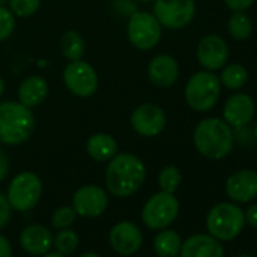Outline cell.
<instances>
[{"instance_id": "cell-1", "label": "cell", "mask_w": 257, "mask_h": 257, "mask_svg": "<svg viewBox=\"0 0 257 257\" xmlns=\"http://www.w3.org/2000/svg\"><path fill=\"white\" fill-rule=\"evenodd\" d=\"M147 170L144 162L131 153H116L107 164L104 182L107 191L115 197H131L146 182Z\"/></svg>"}, {"instance_id": "cell-2", "label": "cell", "mask_w": 257, "mask_h": 257, "mask_svg": "<svg viewBox=\"0 0 257 257\" xmlns=\"http://www.w3.org/2000/svg\"><path fill=\"white\" fill-rule=\"evenodd\" d=\"M234 144L231 127L221 118H204L194 131V146L206 159L219 161L225 158Z\"/></svg>"}, {"instance_id": "cell-3", "label": "cell", "mask_w": 257, "mask_h": 257, "mask_svg": "<svg viewBox=\"0 0 257 257\" xmlns=\"http://www.w3.org/2000/svg\"><path fill=\"white\" fill-rule=\"evenodd\" d=\"M34 128L35 116L31 107L11 100L0 103V144H23L31 138Z\"/></svg>"}, {"instance_id": "cell-4", "label": "cell", "mask_w": 257, "mask_h": 257, "mask_svg": "<svg viewBox=\"0 0 257 257\" xmlns=\"http://www.w3.org/2000/svg\"><path fill=\"white\" fill-rule=\"evenodd\" d=\"M245 225V213L234 203H219L213 206L206 219L210 236L218 240H233Z\"/></svg>"}, {"instance_id": "cell-5", "label": "cell", "mask_w": 257, "mask_h": 257, "mask_svg": "<svg viewBox=\"0 0 257 257\" xmlns=\"http://www.w3.org/2000/svg\"><path fill=\"white\" fill-rule=\"evenodd\" d=\"M221 82L212 71H198L192 74L185 88V98L188 106L195 112L210 110L219 98Z\"/></svg>"}, {"instance_id": "cell-6", "label": "cell", "mask_w": 257, "mask_h": 257, "mask_svg": "<svg viewBox=\"0 0 257 257\" xmlns=\"http://www.w3.org/2000/svg\"><path fill=\"white\" fill-rule=\"evenodd\" d=\"M41 179L32 171H22L11 180L7 198L14 210L28 212L37 206L41 198Z\"/></svg>"}, {"instance_id": "cell-7", "label": "cell", "mask_w": 257, "mask_h": 257, "mask_svg": "<svg viewBox=\"0 0 257 257\" xmlns=\"http://www.w3.org/2000/svg\"><path fill=\"white\" fill-rule=\"evenodd\" d=\"M162 37V26L153 14L140 11L131 16L127 23V38L138 50L155 49Z\"/></svg>"}, {"instance_id": "cell-8", "label": "cell", "mask_w": 257, "mask_h": 257, "mask_svg": "<svg viewBox=\"0 0 257 257\" xmlns=\"http://www.w3.org/2000/svg\"><path fill=\"white\" fill-rule=\"evenodd\" d=\"M179 215V201L170 192H158L143 207V222L153 230L167 228Z\"/></svg>"}, {"instance_id": "cell-9", "label": "cell", "mask_w": 257, "mask_h": 257, "mask_svg": "<svg viewBox=\"0 0 257 257\" xmlns=\"http://www.w3.org/2000/svg\"><path fill=\"white\" fill-rule=\"evenodd\" d=\"M64 83L67 89L76 97H91L98 88V76L94 67L82 59L70 61L62 73Z\"/></svg>"}, {"instance_id": "cell-10", "label": "cell", "mask_w": 257, "mask_h": 257, "mask_svg": "<svg viewBox=\"0 0 257 257\" xmlns=\"http://www.w3.org/2000/svg\"><path fill=\"white\" fill-rule=\"evenodd\" d=\"M153 16L164 28L182 29L192 22L195 16V2L194 0H155Z\"/></svg>"}, {"instance_id": "cell-11", "label": "cell", "mask_w": 257, "mask_h": 257, "mask_svg": "<svg viewBox=\"0 0 257 257\" xmlns=\"http://www.w3.org/2000/svg\"><path fill=\"white\" fill-rule=\"evenodd\" d=\"M167 125V115L162 107L153 103H144L131 113V127L144 138H155Z\"/></svg>"}, {"instance_id": "cell-12", "label": "cell", "mask_w": 257, "mask_h": 257, "mask_svg": "<svg viewBox=\"0 0 257 257\" xmlns=\"http://www.w3.org/2000/svg\"><path fill=\"white\" fill-rule=\"evenodd\" d=\"M107 194L97 185H85L73 195V209L85 218L100 216L107 207Z\"/></svg>"}, {"instance_id": "cell-13", "label": "cell", "mask_w": 257, "mask_h": 257, "mask_svg": "<svg viewBox=\"0 0 257 257\" xmlns=\"http://www.w3.org/2000/svg\"><path fill=\"white\" fill-rule=\"evenodd\" d=\"M109 243L115 252L121 255H132L143 245V233L137 224L121 221L112 227L109 233Z\"/></svg>"}, {"instance_id": "cell-14", "label": "cell", "mask_w": 257, "mask_h": 257, "mask_svg": "<svg viewBox=\"0 0 257 257\" xmlns=\"http://www.w3.org/2000/svg\"><path fill=\"white\" fill-rule=\"evenodd\" d=\"M197 59L207 71L219 70L228 59L227 43L219 35H206L200 40L197 47Z\"/></svg>"}, {"instance_id": "cell-15", "label": "cell", "mask_w": 257, "mask_h": 257, "mask_svg": "<svg viewBox=\"0 0 257 257\" xmlns=\"http://www.w3.org/2000/svg\"><path fill=\"white\" fill-rule=\"evenodd\" d=\"M225 194L231 201L249 203L257 197V171L239 170L225 182Z\"/></svg>"}, {"instance_id": "cell-16", "label": "cell", "mask_w": 257, "mask_h": 257, "mask_svg": "<svg viewBox=\"0 0 257 257\" xmlns=\"http://www.w3.org/2000/svg\"><path fill=\"white\" fill-rule=\"evenodd\" d=\"M254 112H255V106L252 98L243 92H237L231 95L225 101L222 109L224 121L234 128L248 125L254 118Z\"/></svg>"}, {"instance_id": "cell-17", "label": "cell", "mask_w": 257, "mask_h": 257, "mask_svg": "<svg viewBox=\"0 0 257 257\" xmlns=\"http://www.w3.org/2000/svg\"><path fill=\"white\" fill-rule=\"evenodd\" d=\"M150 82L158 88L173 86L180 74L177 61L170 55H156L147 67Z\"/></svg>"}, {"instance_id": "cell-18", "label": "cell", "mask_w": 257, "mask_h": 257, "mask_svg": "<svg viewBox=\"0 0 257 257\" xmlns=\"http://www.w3.org/2000/svg\"><path fill=\"white\" fill-rule=\"evenodd\" d=\"M180 257H224V248L210 234H194L182 242Z\"/></svg>"}, {"instance_id": "cell-19", "label": "cell", "mask_w": 257, "mask_h": 257, "mask_svg": "<svg viewBox=\"0 0 257 257\" xmlns=\"http://www.w3.org/2000/svg\"><path fill=\"white\" fill-rule=\"evenodd\" d=\"M20 243L25 251L32 255H44L53 245V236L46 225L31 224L23 228L20 234Z\"/></svg>"}, {"instance_id": "cell-20", "label": "cell", "mask_w": 257, "mask_h": 257, "mask_svg": "<svg viewBox=\"0 0 257 257\" xmlns=\"http://www.w3.org/2000/svg\"><path fill=\"white\" fill-rule=\"evenodd\" d=\"M49 95V83L43 76L26 77L19 88V101L28 107H35L41 104Z\"/></svg>"}, {"instance_id": "cell-21", "label": "cell", "mask_w": 257, "mask_h": 257, "mask_svg": "<svg viewBox=\"0 0 257 257\" xmlns=\"http://www.w3.org/2000/svg\"><path fill=\"white\" fill-rule=\"evenodd\" d=\"M118 152V144L113 137L104 132L94 134L86 141V153L97 162H109Z\"/></svg>"}, {"instance_id": "cell-22", "label": "cell", "mask_w": 257, "mask_h": 257, "mask_svg": "<svg viewBox=\"0 0 257 257\" xmlns=\"http://www.w3.org/2000/svg\"><path fill=\"white\" fill-rule=\"evenodd\" d=\"M155 251L159 257H176L182 248V237L174 230L162 228L155 237Z\"/></svg>"}, {"instance_id": "cell-23", "label": "cell", "mask_w": 257, "mask_h": 257, "mask_svg": "<svg viewBox=\"0 0 257 257\" xmlns=\"http://www.w3.org/2000/svg\"><path fill=\"white\" fill-rule=\"evenodd\" d=\"M86 44L82 35L76 31H67L61 37V52L68 61H77L82 59L85 55Z\"/></svg>"}, {"instance_id": "cell-24", "label": "cell", "mask_w": 257, "mask_h": 257, "mask_svg": "<svg viewBox=\"0 0 257 257\" xmlns=\"http://www.w3.org/2000/svg\"><path fill=\"white\" fill-rule=\"evenodd\" d=\"M252 32V23L245 11H233L228 19V34L236 41H245Z\"/></svg>"}, {"instance_id": "cell-25", "label": "cell", "mask_w": 257, "mask_h": 257, "mask_svg": "<svg viewBox=\"0 0 257 257\" xmlns=\"http://www.w3.org/2000/svg\"><path fill=\"white\" fill-rule=\"evenodd\" d=\"M246 80H248V71L240 64L227 65L219 76V82L228 89H240L245 86Z\"/></svg>"}, {"instance_id": "cell-26", "label": "cell", "mask_w": 257, "mask_h": 257, "mask_svg": "<svg viewBox=\"0 0 257 257\" xmlns=\"http://www.w3.org/2000/svg\"><path fill=\"white\" fill-rule=\"evenodd\" d=\"M158 183H159V186H161V189L164 192L174 194L176 189L182 183L180 170L177 167H174V165H168V167L162 168V171L159 173V177H158Z\"/></svg>"}, {"instance_id": "cell-27", "label": "cell", "mask_w": 257, "mask_h": 257, "mask_svg": "<svg viewBox=\"0 0 257 257\" xmlns=\"http://www.w3.org/2000/svg\"><path fill=\"white\" fill-rule=\"evenodd\" d=\"M58 252L64 254V255H68V254H73L79 245V236L76 231L70 230V228H62L59 230V233L55 236V240H53Z\"/></svg>"}, {"instance_id": "cell-28", "label": "cell", "mask_w": 257, "mask_h": 257, "mask_svg": "<svg viewBox=\"0 0 257 257\" xmlns=\"http://www.w3.org/2000/svg\"><path fill=\"white\" fill-rule=\"evenodd\" d=\"M11 13L16 17H31L41 5V0H8Z\"/></svg>"}, {"instance_id": "cell-29", "label": "cell", "mask_w": 257, "mask_h": 257, "mask_svg": "<svg viewBox=\"0 0 257 257\" xmlns=\"http://www.w3.org/2000/svg\"><path fill=\"white\" fill-rule=\"evenodd\" d=\"M76 210L70 206H62V207H58L55 212H53V216H52V225L58 230H62V228H68L74 221H76Z\"/></svg>"}, {"instance_id": "cell-30", "label": "cell", "mask_w": 257, "mask_h": 257, "mask_svg": "<svg viewBox=\"0 0 257 257\" xmlns=\"http://www.w3.org/2000/svg\"><path fill=\"white\" fill-rule=\"evenodd\" d=\"M16 29V16L10 8L0 5V43L8 40Z\"/></svg>"}, {"instance_id": "cell-31", "label": "cell", "mask_w": 257, "mask_h": 257, "mask_svg": "<svg viewBox=\"0 0 257 257\" xmlns=\"http://www.w3.org/2000/svg\"><path fill=\"white\" fill-rule=\"evenodd\" d=\"M11 210H13V207H11L7 195H4L2 192H0V230H2L10 222Z\"/></svg>"}, {"instance_id": "cell-32", "label": "cell", "mask_w": 257, "mask_h": 257, "mask_svg": "<svg viewBox=\"0 0 257 257\" xmlns=\"http://www.w3.org/2000/svg\"><path fill=\"white\" fill-rule=\"evenodd\" d=\"M255 0H224V4L231 11H246Z\"/></svg>"}, {"instance_id": "cell-33", "label": "cell", "mask_w": 257, "mask_h": 257, "mask_svg": "<svg viewBox=\"0 0 257 257\" xmlns=\"http://www.w3.org/2000/svg\"><path fill=\"white\" fill-rule=\"evenodd\" d=\"M245 222H248L252 228H257V203L251 204L245 212Z\"/></svg>"}, {"instance_id": "cell-34", "label": "cell", "mask_w": 257, "mask_h": 257, "mask_svg": "<svg viewBox=\"0 0 257 257\" xmlns=\"http://www.w3.org/2000/svg\"><path fill=\"white\" fill-rule=\"evenodd\" d=\"M8 173H10V161L5 152L0 149V182L8 176Z\"/></svg>"}, {"instance_id": "cell-35", "label": "cell", "mask_w": 257, "mask_h": 257, "mask_svg": "<svg viewBox=\"0 0 257 257\" xmlns=\"http://www.w3.org/2000/svg\"><path fill=\"white\" fill-rule=\"evenodd\" d=\"M0 257H13L11 242L2 234H0Z\"/></svg>"}, {"instance_id": "cell-36", "label": "cell", "mask_w": 257, "mask_h": 257, "mask_svg": "<svg viewBox=\"0 0 257 257\" xmlns=\"http://www.w3.org/2000/svg\"><path fill=\"white\" fill-rule=\"evenodd\" d=\"M43 257H65V255L61 254V252H46Z\"/></svg>"}, {"instance_id": "cell-37", "label": "cell", "mask_w": 257, "mask_h": 257, "mask_svg": "<svg viewBox=\"0 0 257 257\" xmlns=\"http://www.w3.org/2000/svg\"><path fill=\"white\" fill-rule=\"evenodd\" d=\"M4 92H5V82H4L2 77H0V97H2Z\"/></svg>"}, {"instance_id": "cell-38", "label": "cell", "mask_w": 257, "mask_h": 257, "mask_svg": "<svg viewBox=\"0 0 257 257\" xmlns=\"http://www.w3.org/2000/svg\"><path fill=\"white\" fill-rule=\"evenodd\" d=\"M80 257H100L98 254H94V252H85V254H82Z\"/></svg>"}, {"instance_id": "cell-39", "label": "cell", "mask_w": 257, "mask_h": 257, "mask_svg": "<svg viewBox=\"0 0 257 257\" xmlns=\"http://www.w3.org/2000/svg\"><path fill=\"white\" fill-rule=\"evenodd\" d=\"M252 137H254V140L257 141V121H255V125H254V131H252Z\"/></svg>"}, {"instance_id": "cell-40", "label": "cell", "mask_w": 257, "mask_h": 257, "mask_svg": "<svg viewBox=\"0 0 257 257\" xmlns=\"http://www.w3.org/2000/svg\"><path fill=\"white\" fill-rule=\"evenodd\" d=\"M5 4H8V0H0V5H5Z\"/></svg>"}, {"instance_id": "cell-41", "label": "cell", "mask_w": 257, "mask_h": 257, "mask_svg": "<svg viewBox=\"0 0 257 257\" xmlns=\"http://www.w3.org/2000/svg\"><path fill=\"white\" fill-rule=\"evenodd\" d=\"M237 257H252V255H248V254H242V255H237Z\"/></svg>"}, {"instance_id": "cell-42", "label": "cell", "mask_w": 257, "mask_h": 257, "mask_svg": "<svg viewBox=\"0 0 257 257\" xmlns=\"http://www.w3.org/2000/svg\"><path fill=\"white\" fill-rule=\"evenodd\" d=\"M137 2H152V0H137Z\"/></svg>"}]
</instances>
